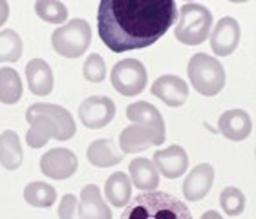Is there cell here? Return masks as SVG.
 <instances>
[{"instance_id": "6da1fadb", "label": "cell", "mask_w": 256, "mask_h": 219, "mask_svg": "<svg viewBox=\"0 0 256 219\" xmlns=\"http://www.w3.org/2000/svg\"><path fill=\"white\" fill-rule=\"evenodd\" d=\"M176 18L174 0H102L97 29L108 49L123 53L156 44Z\"/></svg>"}, {"instance_id": "7a4b0ae2", "label": "cell", "mask_w": 256, "mask_h": 219, "mask_svg": "<svg viewBox=\"0 0 256 219\" xmlns=\"http://www.w3.org/2000/svg\"><path fill=\"white\" fill-rule=\"evenodd\" d=\"M26 119L32 124L26 134L30 148H42L50 139L68 141L77 130L68 110L57 104L35 102L26 110Z\"/></svg>"}, {"instance_id": "3957f363", "label": "cell", "mask_w": 256, "mask_h": 219, "mask_svg": "<svg viewBox=\"0 0 256 219\" xmlns=\"http://www.w3.org/2000/svg\"><path fill=\"white\" fill-rule=\"evenodd\" d=\"M123 219H190L187 205L165 192L139 194L126 207Z\"/></svg>"}, {"instance_id": "277c9868", "label": "cell", "mask_w": 256, "mask_h": 219, "mask_svg": "<svg viewBox=\"0 0 256 219\" xmlns=\"http://www.w3.org/2000/svg\"><path fill=\"white\" fill-rule=\"evenodd\" d=\"M188 79L198 93L205 97H212L224 90L225 70L224 64L210 55L196 53L188 62Z\"/></svg>"}, {"instance_id": "5b68a950", "label": "cell", "mask_w": 256, "mask_h": 219, "mask_svg": "<svg viewBox=\"0 0 256 219\" xmlns=\"http://www.w3.org/2000/svg\"><path fill=\"white\" fill-rule=\"evenodd\" d=\"M212 26V13L208 7L196 2H187L182 5L180 22L176 26V38L188 46H198L205 42Z\"/></svg>"}, {"instance_id": "8992f818", "label": "cell", "mask_w": 256, "mask_h": 219, "mask_svg": "<svg viewBox=\"0 0 256 219\" xmlns=\"http://www.w3.org/2000/svg\"><path fill=\"white\" fill-rule=\"evenodd\" d=\"M52 44L59 55L68 59H77L92 44L90 24L84 18H74L59 29H55L52 35Z\"/></svg>"}, {"instance_id": "52a82bcc", "label": "cell", "mask_w": 256, "mask_h": 219, "mask_svg": "<svg viewBox=\"0 0 256 219\" xmlns=\"http://www.w3.org/2000/svg\"><path fill=\"white\" fill-rule=\"evenodd\" d=\"M146 68L138 59H124L114 66L110 80L116 90L124 97L139 95L146 86Z\"/></svg>"}, {"instance_id": "ba28073f", "label": "cell", "mask_w": 256, "mask_h": 219, "mask_svg": "<svg viewBox=\"0 0 256 219\" xmlns=\"http://www.w3.org/2000/svg\"><path fill=\"white\" fill-rule=\"evenodd\" d=\"M114 117H116V104L108 97L94 95L80 102L79 119L86 128L90 130L104 128L106 124L112 123Z\"/></svg>"}, {"instance_id": "9c48e42d", "label": "cell", "mask_w": 256, "mask_h": 219, "mask_svg": "<svg viewBox=\"0 0 256 219\" xmlns=\"http://www.w3.org/2000/svg\"><path fill=\"white\" fill-rule=\"evenodd\" d=\"M79 168L77 155L68 148H54L40 157V172L50 179H68Z\"/></svg>"}, {"instance_id": "30bf717a", "label": "cell", "mask_w": 256, "mask_h": 219, "mask_svg": "<svg viewBox=\"0 0 256 219\" xmlns=\"http://www.w3.org/2000/svg\"><path fill=\"white\" fill-rule=\"evenodd\" d=\"M240 24L232 16H224L210 35V48L218 57H229L240 44Z\"/></svg>"}, {"instance_id": "8fae6325", "label": "cell", "mask_w": 256, "mask_h": 219, "mask_svg": "<svg viewBox=\"0 0 256 219\" xmlns=\"http://www.w3.org/2000/svg\"><path fill=\"white\" fill-rule=\"evenodd\" d=\"M126 117L136 124H141L144 128H148L152 134L158 137L160 143L165 141V121L160 110L150 104V102L138 101L126 108Z\"/></svg>"}, {"instance_id": "7c38bea8", "label": "cell", "mask_w": 256, "mask_h": 219, "mask_svg": "<svg viewBox=\"0 0 256 219\" xmlns=\"http://www.w3.org/2000/svg\"><path fill=\"white\" fill-rule=\"evenodd\" d=\"M152 95L161 99L166 106H183L188 97V86L176 75H161L152 84Z\"/></svg>"}, {"instance_id": "4fadbf2b", "label": "cell", "mask_w": 256, "mask_h": 219, "mask_svg": "<svg viewBox=\"0 0 256 219\" xmlns=\"http://www.w3.org/2000/svg\"><path fill=\"white\" fill-rule=\"evenodd\" d=\"M154 165L158 172H161L166 179H178L183 176L188 168L187 152L178 145H172L165 150H160L154 154Z\"/></svg>"}, {"instance_id": "5bb4252c", "label": "cell", "mask_w": 256, "mask_h": 219, "mask_svg": "<svg viewBox=\"0 0 256 219\" xmlns=\"http://www.w3.org/2000/svg\"><path fill=\"white\" fill-rule=\"evenodd\" d=\"M214 183V168L207 163L198 165L196 168H192L190 174L187 176L185 183H183V196L196 203L200 199H203L210 192Z\"/></svg>"}, {"instance_id": "9a60e30c", "label": "cell", "mask_w": 256, "mask_h": 219, "mask_svg": "<svg viewBox=\"0 0 256 219\" xmlns=\"http://www.w3.org/2000/svg\"><path fill=\"white\" fill-rule=\"evenodd\" d=\"M220 132L230 141H244L252 132V119L244 110H227L220 117Z\"/></svg>"}, {"instance_id": "2e32d148", "label": "cell", "mask_w": 256, "mask_h": 219, "mask_svg": "<svg viewBox=\"0 0 256 219\" xmlns=\"http://www.w3.org/2000/svg\"><path fill=\"white\" fill-rule=\"evenodd\" d=\"M161 145L158 137H156L148 128H144L141 124H132L121 132L119 135V146L123 154H138L150 146Z\"/></svg>"}, {"instance_id": "e0dca14e", "label": "cell", "mask_w": 256, "mask_h": 219, "mask_svg": "<svg viewBox=\"0 0 256 219\" xmlns=\"http://www.w3.org/2000/svg\"><path fill=\"white\" fill-rule=\"evenodd\" d=\"M26 79L35 95H50L54 90V71L42 59H33L26 64Z\"/></svg>"}, {"instance_id": "ac0fdd59", "label": "cell", "mask_w": 256, "mask_h": 219, "mask_svg": "<svg viewBox=\"0 0 256 219\" xmlns=\"http://www.w3.org/2000/svg\"><path fill=\"white\" fill-rule=\"evenodd\" d=\"M79 218L82 219H110L112 210L102 201L101 190L97 185H88L80 192L79 203Z\"/></svg>"}, {"instance_id": "d6986e66", "label": "cell", "mask_w": 256, "mask_h": 219, "mask_svg": "<svg viewBox=\"0 0 256 219\" xmlns=\"http://www.w3.org/2000/svg\"><path fill=\"white\" fill-rule=\"evenodd\" d=\"M128 170H130L134 187L139 190H156L160 185V172L156 168L154 161L136 157V159H132Z\"/></svg>"}, {"instance_id": "ffe728a7", "label": "cell", "mask_w": 256, "mask_h": 219, "mask_svg": "<svg viewBox=\"0 0 256 219\" xmlns=\"http://www.w3.org/2000/svg\"><path fill=\"white\" fill-rule=\"evenodd\" d=\"M86 157L97 168H108V166L121 163L124 154H119L118 146L112 139H97L88 146Z\"/></svg>"}, {"instance_id": "44dd1931", "label": "cell", "mask_w": 256, "mask_h": 219, "mask_svg": "<svg viewBox=\"0 0 256 219\" xmlns=\"http://www.w3.org/2000/svg\"><path fill=\"white\" fill-rule=\"evenodd\" d=\"M0 165L6 170H16L22 165V146L18 135L13 130H6L0 135Z\"/></svg>"}, {"instance_id": "7402d4cb", "label": "cell", "mask_w": 256, "mask_h": 219, "mask_svg": "<svg viewBox=\"0 0 256 219\" xmlns=\"http://www.w3.org/2000/svg\"><path fill=\"white\" fill-rule=\"evenodd\" d=\"M104 196L114 207H126L128 201L132 199V183L126 174L116 172L108 177L104 185Z\"/></svg>"}, {"instance_id": "603a6c76", "label": "cell", "mask_w": 256, "mask_h": 219, "mask_svg": "<svg viewBox=\"0 0 256 219\" xmlns=\"http://www.w3.org/2000/svg\"><path fill=\"white\" fill-rule=\"evenodd\" d=\"M22 97V80L13 68H0V102L15 104Z\"/></svg>"}, {"instance_id": "cb8c5ba5", "label": "cell", "mask_w": 256, "mask_h": 219, "mask_svg": "<svg viewBox=\"0 0 256 219\" xmlns=\"http://www.w3.org/2000/svg\"><path fill=\"white\" fill-rule=\"evenodd\" d=\"M24 199H26L28 205L32 207H37V209H48L55 203L57 199V192L55 188L48 183H30L26 188H24Z\"/></svg>"}, {"instance_id": "d4e9b609", "label": "cell", "mask_w": 256, "mask_h": 219, "mask_svg": "<svg viewBox=\"0 0 256 219\" xmlns=\"http://www.w3.org/2000/svg\"><path fill=\"white\" fill-rule=\"evenodd\" d=\"M22 55V38L13 29L0 31V62H16Z\"/></svg>"}, {"instance_id": "484cf974", "label": "cell", "mask_w": 256, "mask_h": 219, "mask_svg": "<svg viewBox=\"0 0 256 219\" xmlns=\"http://www.w3.org/2000/svg\"><path fill=\"white\" fill-rule=\"evenodd\" d=\"M35 11L44 22L60 24L68 18V7L59 0H38L35 2Z\"/></svg>"}, {"instance_id": "4316f807", "label": "cell", "mask_w": 256, "mask_h": 219, "mask_svg": "<svg viewBox=\"0 0 256 219\" xmlns=\"http://www.w3.org/2000/svg\"><path fill=\"white\" fill-rule=\"evenodd\" d=\"M220 205H222V210L229 218H236L246 210V196L238 188L227 187L220 196Z\"/></svg>"}, {"instance_id": "83f0119b", "label": "cell", "mask_w": 256, "mask_h": 219, "mask_svg": "<svg viewBox=\"0 0 256 219\" xmlns=\"http://www.w3.org/2000/svg\"><path fill=\"white\" fill-rule=\"evenodd\" d=\"M82 75L90 82H102L104 80V77H106V66H104V60H102L101 55L94 53L86 59L84 66H82Z\"/></svg>"}, {"instance_id": "f1b7e54d", "label": "cell", "mask_w": 256, "mask_h": 219, "mask_svg": "<svg viewBox=\"0 0 256 219\" xmlns=\"http://www.w3.org/2000/svg\"><path fill=\"white\" fill-rule=\"evenodd\" d=\"M75 209H77V198L72 196V194H66L62 198L59 205V218L66 219V218H74L75 216Z\"/></svg>"}, {"instance_id": "f546056e", "label": "cell", "mask_w": 256, "mask_h": 219, "mask_svg": "<svg viewBox=\"0 0 256 219\" xmlns=\"http://www.w3.org/2000/svg\"><path fill=\"white\" fill-rule=\"evenodd\" d=\"M8 16H10V4L4 2V0H0V26L6 24Z\"/></svg>"}]
</instances>
